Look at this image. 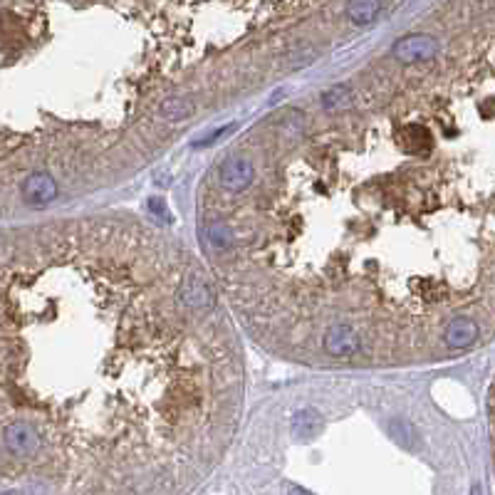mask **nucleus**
Here are the masks:
<instances>
[{
  "mask_svg": "<svg viewBox=\"0 0 495 495\" xmlns=\"http://www.w3.org/2000/svg\"><path fill=\"white\" fill-rule=\"evenodd\" d=\"M243 404L206 268L122 218L0 231V456L74 491L173 495L223 456Z\"/></svg>",
  "mask_w": 495,
  "mask_h": 495,
  "instance_id": "f257e3e1",
  "label": "nucleus"
},
{
  "mask_svg": "<svg viewBox=\"0 0 495 495\" xmlns=\"http://www.w3.org/2000/svg\"><path fill=\"white\" fill-rule=\"evenodd\" d=\"M94 5L0 3V211L20 203L25 183L72 171L114 132L84 112V20ZM89 144V142H87Z\"/></svg>",
  "mask_w": 495,
  "mask_h": 495,
  "instance_id": "f03ea898",
  "label": "nucleus"
},
{
  "mask_svg": "<svg viewBox=\"0 0 495 495\" xmlns=\"http://www.w3.org/2000/svg\"><path fill=\"white\" fill-rule=\"evenodd\" d=\"M255 181V166L246 157H226L216 166V183L228 196H241Z\"/></svg>",
  "mask_w": 495,
  "mask_h": 495,
  "instance_id": "7ed1b4c3",
  "label": "nucleus"
},
{
  "mask_svg": "<svg viewBox=\"0 0 495 495\" xmlns=\"http://www.w3.org/2000/svg\"><path fill=\"white\" fill-rule=\"evenodd\" d=\"M392 57L402 64L433 62L438 57V40H433L431 35H406L394 42Z\"/></svg>",
  "mask_w": 495,
  "mask_h": 495,
  "instance_id": "20e7f679",
  "label": "nucleus"
},
{
  "mask_svg": "<svg viewBox=\"0 0 495 495\" xmlns=\"http://www.w3.org/2000/svg\"><path fill=\"white\" fill-rule=\"evenodd\" d=\"M292 428L300 436H314V433L322 428V419H319V414L312 411V409H302V411L295 414Z\"/></svg>",
  "mask_w": 495,
  "mask_h": 495,
  "instance_id": "39448f33",
  "label": "nucleus"
},
{
  "mask_svg": "<svg viewBox=\"0 0 495 495\" xmlns=\"http://www.w3.org/2000/svg\"><path fill=\"white\" fill-rule=\"evenodd\" d=\"M379 10L382 8H379L377 3H352L347 8V18L352 20L354 25H367L377 18Z\"/></svg>",
  "mask_w": 495,
  "mask_h": 495,
  "instance_id": "423d86ee",
  "label": "nucleus"
},
{
  "mask_svg": "<svg viewBox=\"0 0 495 495\" xmlns=\"http://www.w3.org/2000/svg\"><path fill=\"white\" fill-rule=\"evenodd\" d=\"M491 431H493V461H495V382L491 389Z\"/></svg>",
  "mask_w": 495,
  "mask_h": 495,
  "instance_id": "0eeeda50",
  "label": "nucleus"
},
{
  "mask_svg": "<svg viewBox=\"0 0 495 495\" xmlns=\"http://www.w3.org/2000/svg\"><path fill=\"white\" fill-rule=\"evenodd\" d=\"M288 495H312V493L305 491V488H300V486H290L288 488Z\"/></svg>",
  "mask_w": 495,
  "mask_h": 495,
  "instance_id": "6e6552de",
  "label": "nucleus"
},
{
  "mask_svg": "<svg viewBox=\"0 0 495 495\" xmlns=\"http://www.w3.org/2000/svg\"><path fill=\"white\" fill-rule=\"evenodd\" d=\"M3 495H18V493H3Z\"/></svg>",
  "mask_w": 495,
  "mask_h": 495,
  "instance_id": "1a4fd4ad",
  "label": "nucleus"
}]
</instances>
